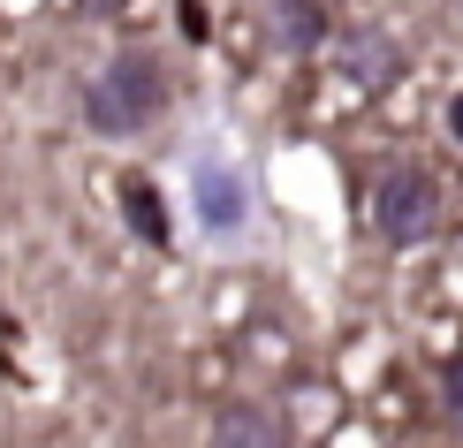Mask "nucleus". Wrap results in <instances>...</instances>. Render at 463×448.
Instances as JSON below:
<instances>
[{
	"label": "nucleus",
	"mask_w": 463,
	"mask_h": 448,
	"mask_svg": "<svg viewBox=\"0 0 463 448\" xmlns=\"http://www.w3.org/2000/svg\"><path fill=\"white\" fill-rule=\"evenodd\" d=\"M190 198H198V221L213 228V236H236L250 221V190H243V175L228 167L221 152H205V160L190 167Z\"/></svg>",
	"instance_id": "20e7f679"
},
{
	"label": "nucleus",
	"mask_w": 463,
	"mask_h": 448,
	"mask_svg": "<svg viewBox=\"0 0 463 448\" xmlns=\"http://www.w3.org/2000/svg\"><path fill=\"white\" fill-rule=\"evenodd\" d=\"M373 221H380V243L395 251H418L440 228V183L426 167H388L373 190Z\"/></svg>",
	"instance_id": "f03ea898"
},
{
	"label": "nucleus",
	"mask_w": 463,
	"mask_h": 448,
	"mask_svg": "<svg viewBox=\"0 0 463 448\" xmlns=\"http://www.w3.org/2000/svg\"><path fill=\"white\" fill-rule=\"evenodd\" d=\"M266 31H274L281 53H312L326 46V8L319 0H266Z\"/></svg>",
	"instance_id": "39448f33"
},
{
	"label": "nucleus",
	"mask_w": 463,
	"mask_h": 448,
	"mask_svg": "<svg viewBox=\"0 0 463 448\" xmlns=\"http://www.w3.org/2000/svg\"><path fill=\"white\" fill-rule=\"evenodd\" d=\"M213 448H288V434L266 403H228L213 418Z\"/></svg>",
	"instance_id": "423d86ee"
},
{
	"label": "nucleus",
	"mask_w": 463,
	"mask_h": 448,
	"mask_svg": "<svg viewBox=\"0 0 463 448\" xmlns=\"http://www.w3.org/2000/svg\"><path fill=\"white\" fill-rule=\"evenodd\" d=\"M122 205L137 213V236H145V243H167V213H160V198H152V183L129 175V183H122Z\"/></svg>",
	"instance_id": "0eeeda50"
},
{
	"label": "nucleus",
	"mask_w": 463,
	"mask_h": 448,
	"mask_svg": "<svg viewBox=\"0 0 463 448\" xmlns=\"http://www.w3.org/2000/svg\"><path fill=\"white\" fill-rule=\"evenodd\" d=\"M440 411H449V425L463 434V357L449 365V373H440Z\"/></svg>",
	"instance_id": "6e6552de"
},
{
	"label": "nucleus",
	"mask_w": 463,
	"mask_h": 448,
	"mask_svg": "<svg viewBox=\"0 0 463 448\" xmlns=\"http://www.w3.org/2000/svg\"><path fill=\"white\" fill-rule=\"evenodd\" d=\"M449 129H456V138H463V100H456V107H449Z\"/></svg>",
	"instance_id": "9d476101"
},
{
	"label": "nucleus",
	"mask_w": 463,
	"mask_h": 448,
	"mask_svg": "<svg viewBox=\"0 0 463 448\" xmlns=\"http://www.w3.org/2000/svg\"><path fill=\"white\" fill-rule=\"evenodd\" d=\"M160 107H167V76L137 46H122L99 76H91V91H84V122L99 129V138H137V129L160 122Z\"/></svg>",
	"instance_id": "f257e3e1"
},
{
	"label": "nucleus",
	"mask_w": 463,
	"mask_h": 448,
	"mask_svg": "<svg viewBox=\"0 0 463 448\" xmlns=\"http://www.w3.org/2000/svg\"><path fill=\"white\" fill-rule=\"evenodd\" d=\"M84 8H91V15H114V8H122V0H84Z\"/></svg>",
	"instance_id": "1a4fd4ad"
},
{
	"label": "nucleus",
	"mask_w": 463,
	"mask_h": 448,
	"mask_svg": "<svg viewBox=\"0 0 463 448\" xmlns=\"http://www.w3.org/2000/svg\"><path fill=\"white\" fill-rule=\"evenodd\" d=\"M335 69L350 76L364 100H380V91H395V84H402V46H395L380 24H357V31H342V38H335Z\"/></svg>",
	"instance_id": "7ed1b4c3"
}]
</instances>
